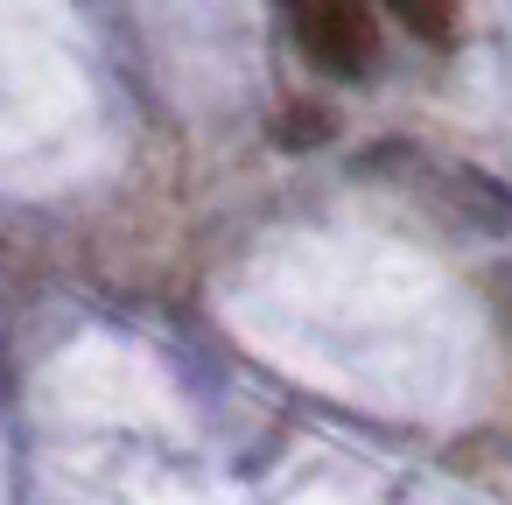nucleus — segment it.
Here are the masks:
<instances>
[{"label": "nucleus", "mask_w": 512, "mask_h": 505, "mask_svg": "<svg viewBox=\"0 0 512 505\" xmlns=\"http://www.w3.org/2000/svg\"><path fill=\"white\" fill-rule=\"evenodd\" d=\"M414 190L428 197L435 218H449L463 232H484V239H512V183H498L470 162H421Z\"/></svg>", "instance_id": "nucleus-1"}, {"label": "nucleus", "mask_w": 512, "mask_h": 505, "mask_svg": "<svg viewBox=\"0 0 512 505\" xmlns=\"http://www.w3.org/2000/svg\"><path fill=\"white\" fill-rule=\"evenodd\" d=\"M295 29H302V50H309L316 71H330V78H372L379 29H372L365 0H302Z\"/></svg>", "instance_id": "nucleus-2"}, {"label": "nucleus", "mask_w": 512, "mask_h": 505, "mask_svg": "<svg viewBox=\"0 0 512 505\" xmlns=\"http://www.w3.org/2000/svg\"><path fill=\"white\" fill-rule=\"evenodd\" d=\"M267 141L288 148V155H309V148L337 141V113L316 106V99H281V106L267 113Z\"/></svg>", "instance_id": "nucleus-3"}, {"label": "nucleus", "mask_w": 512, "mask_h": 505, "mask_svg": "<svg viewBox=\"0 0 512 505\" xmlns=\"http://www.w3.org/2000/svg\"><path fill=\"white\" fill-rule=\"evenodd\" d=\"M386 15L428 50H456L463 36V0H386Z\"/></svg>", "instance_id": "nucleus-4"}, {"label": "nucleus", "mask_w": 512, "mask_h": 505, "mask_svg": "<svg viewBox=\"0 0 512 505\" xmlns=\"http://www.w3.org/2000/svg\"><path fill=\"white\" fill-rule=\"evenodd\" d=\"M484 295H491V316L512 330V267H498V274H484Z\"/></svg>", "instance_id": "nucleus-5"}]
</instances>
